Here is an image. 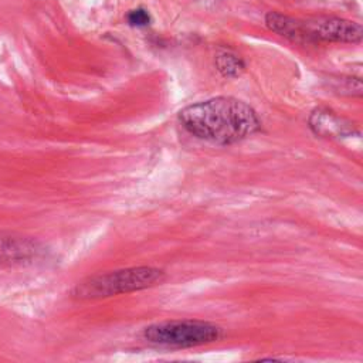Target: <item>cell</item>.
I'll list each match as a JSON object with an SVG mask.
<instances>
[{
  "instance_id": "1",
  "label": "cell",
  "mask_w": 363,
  "mask_h": 363,
  "mask_svg": "<svg viewBox=\"0 0 363 363\" xmlns=\"http://www.w3.org/2000/svg\"><path fill=\"white\" fill-rule=\"evenodd\" d=\"M179 121L190 135L217 145L237 143L261 128L257 112L233 96L189 105L179 112Z\"/></svg>"
},
{
  "instance_id": "2",
  "label": "cell",
  "mask_w": 363,
  "mask_h": 363,
  "mask_svg": "<svg viewBox=\"0 0 363 363\" xmlns=\"http://www.w3.org/2000/svg\"><path fill=\"white\" fill-rule=\"evenodd\" d=\"M166 274L156 267H130L85 278L72 289L77 299H101L152 288L163 282Z\"/></svg>"
},
{
  "instance_id": "3",
  "label": "cell",
  "mask_w": 363,
  "mask_h": 363,
  "mask_svg": "<svg viewBox=\"0 0 363 363\" xmlns=\"http://www.w3.org/2000/svg\"><path fill=\"white\" fill-rule=\"evenodd\" d=\"M223 336L220 326L196 319L166 320L150 325L143 330V339L166 347H194L208 345Z\"/></svg>"
},
{
  "instance_id": "4",
  "label": "cell",
  "mask_w": 363,
  "mask_h": 363,
  "mask_svg": "<svg viewBox=\"0 0 363 363\" xmlns=\"http://www.w3.org/2000/svg\"><path fill=\"white\" fill-rule=\"evenodd\" d=\"M306 44L320 41L329 43H359L363 28L359 23L340 17H313L302 20Z\"/></svg>"
},
{
  "instance_id": "5",
  "label": "cell",
  "mask_w": 363,
  "mask_h": 363,
  "mask_svg": "<svg viewBox=\"0 0 363 363\" xmlns=\"http://www.w3.org/2000/svg\"><path fill=\"white\" fill-rule=\"evenodd\" d=\"M41 245L27 237L16 234H0V267L26 265L38 259Z\"/></svg>"
},
{
  "instance_id": "6",
  "label": "cell",
  "mask_w": 363,
  "mask_h": 363,
  "mask_svg": "<svg viewBox=\"0 0 363 363\" xmlns=\"http://www.w3.org/2000/svg\"><path fill=\"white\" fill-rule=\"evenodd\" d=\"M352 123L329 109H315L309 116L311 129L320 136H345L353 133Z\"/></svg>"
},
{
  "instance_id": "7",
  "label": "cell",
  "mask_w": 363,
  "mask_h": 363,
  "mask_svg": "<svg viewBox=\"0 0 363 363\" xmlns=\"http://www.w3.org/2000/svg\"><path fill=\"white\" fill-rule=\"evenodd\" d=\"M265 24L271 31H274L294 43L306 44L302 20L289 17V16L278 13V11H269L265 16Z\"/></svg>"
},
{
  "instance_id": "8",
  "label": "cell",
  "mask_w": 363,
  "mask_h": 363,
  "mask_svg": "<svg viewBox=\"0 0 363 363\" xmlns=\"http://www.w3.org/2000/svg\"><path fill=\"white\" fill-rule=\"evenodd\" d=\"M216 68L225 78L240 77L245 69V62L241 57L234 54L233 51H221L216 55L214 60Z\"/></svg>"
},
{
  "instance_id": "9",
  "label": "cell",
  "mask_w": 363,
  "mask_h": 363,
  "mask_svg": "<svg viewBox=\"0 0 363 363\" xmlns=\"http://www.w3.org/2000/svg\"><path fill=\"white\" fill-rule=\"evenodd\" d=\"M126 21L133 27H145L150 23V14L147 10L139 7V9L130 10L126 14Z\"/></svg>"
}]
</instances>
